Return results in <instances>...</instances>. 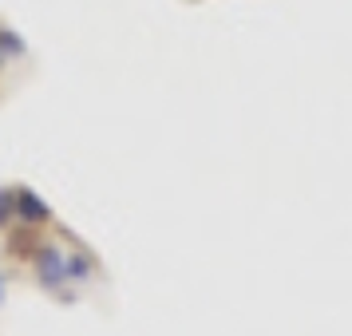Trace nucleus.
<instances>
[{
	"instance_id": "6",
	"label": "nucleus",
	"mask_w": 352,
	"mask_h": 336,
	"mask_svg": "<svg viewBox=\"0 0 352 336\" xmlns=\"http://www.w3.org/2000/svg\"><path fill=\"white\" fill-rule=\"evenodd\" d=\"M16 222V198H12V186L0 190V229H12Z\"/></svg>"
},
{
	"instance_id": "2",
	"label": "nucleus",
	"mask_w": 352,
	"mask_h": 336,
	"mask_svg": "<svg viewBox=\"0 0 352 336\" xmlns=\"http://www.w3.org/2000/svg\"><path fill=\"white\" fill-rule=\"evenodd\" d=\"M12 198H16V222L20 225H32V229H48L56 222L52 206L32 190V186H12Z\"/></svg>"
},
{
	"instance_id": "4",
	"label": "nucleus",
	"mask_w": 352,
	"mask_h": 336,
	"mask_svg": "<svg viewBox=\"0 0 352 336\" xmlns=\"http://www.w3.org/2000/svg\"><path fill=\"white\" fill-rule=\"evenodd\" d=\"M67 273H72V285H91V277L99 273L96 257L87 254L80 241H72V254H67Z\"/></svg>"
},
{
	"instance_id": "3",
	"label": "nucleus",
	"mask_w": 352,
	"mask_h": 336,
	"mask_svg": "<svg viewBox=\"0 0 352 336\" xmlns=\"http://www.w3.org/2000/svg\"><path fill=\"white\" fill-rule=\"evenodd\" d=\"M40 229H32V225H12L8 229V238H4V254L12 257V261H20V265H28L36 257V249H40Z\"/></svg>"
},
{
	"instance_id": "5",
	"label": "nucleus",
	"mask_w": 352,
	"mask_h": 336,
	"mask_svg": "<svg viewBox=\"0 0 352 336\" xmlns=\"http://www.w3.org/2000/svg\"><path fill=\"white\" fill-rule=\"evenodd\" d=\"M0 56H4V60H28V44H24L20 32L12 24H4V20H0Z\"/></svg>"
},
{
	"instance_id": "1",
	"label": "nucleus",
	"mask_w": 352,
	"mask_h": 336,
	"mask_svg": "<svg viewBox=\"0 0 352 336\" xmlns=\"http://www.w3.org/2000/svg\"><path fill=\"white\" fill-rule=\"evenodd\" d=\"M28 265H32L40 289H48V293H60V285H72V273H67V254L60 249V241L44 238V241H40V249H36V257L28 261Z\"/></svg>"
},
{
	"instance_id": "7",
	"label": "nucleus",
	"mask_w": 352,
	"mask_h": 336,
	"mask_svg": "<svg viewBox=\"0 0 352 336\" xmlns=\"http://www.w3.org/2000/svg\"><path fill=\"white\" fill-rule=\"evenodd\" d=\"M4 67H8V60H4V56H0V80H4Z\"/></svg>"
}]
</instances>
